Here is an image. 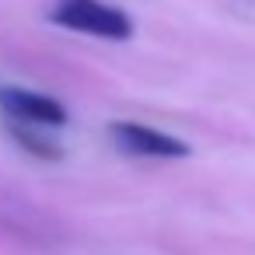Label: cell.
<instances>
[{
  "label": "cell",
  "instance_id": "obj_1",
  "mask_svg": "<svg viewBox=\"0 0 255 255\" xmlns=\"http://www.w3.org/2000/svg\"><path fill=\"white\" fill-rule=\"evenodd\" d=\"M49 21L56 28L109 39V42H126L133 35V18L126 11L105 4V0H56L49 11Z\"/></svg>",
  "mask_w": 255,
  "mask_h": 255
},
{
  "label": "cell",
  "instance_id": "obj_3",
  "mask_svg": "<svg viewBox=\"0 0 255 255\" xmlns=\"http://www.w3.org/2000/svg\"><path fill=\"white\" fill-rule=\"evenodd\" d=\"M0 112L7 116V123H21V126H35V129H60L67 126V109L32 88H18V84H4L0 88Z\"/></svg>",
  "mask_w": 255,
  "mask_h": 255
},
{
  "label": "cell",
  "instance_id": "obj_4",
  "mask_svg": "<svg viewBox=\"0 0 255 255\" xmlns=\"http://www.w3.org/2000/svg\"><path fill=\"white\" fill-rule=\"evenodd\" d=\"M7 136L25 150L32 154L35 161H60L63 157V143L46 133V129H35V126H21V123H7Z\"/></svg>",
  "mask_w": 255,
  "mask_h": 255
},
{
  "label": "cell",
  "instance_id": "obj_2",
  "mask_svg": "<svg viewBox=\"0 0 255 255\" xmlns=\"http://www.w3.org/2000/svg\"><path fill=\"white\" fill-rule=\"evenodd\" d=\"M109 136L112 143L123 150V154H133V157H157V161H178V157H189L192 147L164 129H154L147 123H129V119H119L109 126Z\"/></svg>",
  "mask_w": 255,
  "mask_h": 255
}]
</instances>
